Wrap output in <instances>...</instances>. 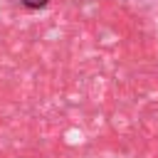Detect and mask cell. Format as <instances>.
<instances>
[{"mask_svg": "<svg viewBox=\"0 0 158 158\" xmlns=\"http://www.w3.org/2000/svg\"><path fill=\"white\" fill-rule=\"evenodd\" d=\"M49 0H22V5L25 7H30V10H40V7H44Z\"/></svg>", "mask_w": 158, "mask_h": 158, "instance_id": "1", "label": "cell"}]
</instances>
